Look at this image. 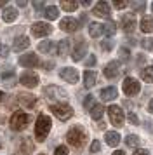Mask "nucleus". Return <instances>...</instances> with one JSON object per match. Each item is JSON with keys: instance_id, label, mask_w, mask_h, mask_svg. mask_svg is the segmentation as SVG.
<instances>
[{"instance_id": "36", "label": "nucleus", "mask_w": 153, "mask_h": 155, "mask_svg": "<svg viewBox=\"0 0 153 155\" xmlns=\"http://www.w3.org/2000/svg\"><path fill=\"white\" fill-rule=\"evenodd\" d=\"M92 106H94V98L92 96H87V98L83 99V108L85 110H92Z\"/></svg>"}, {"instance_id": "39", "label": "nucleus", "mask_w": 153, "mask_h": 155, "mask_svg": "<svg viewBox=\"0 0 153 155\" xmlns=\"http://www.w3.org/2000/svg\"><path fill=\"white\" fill-rule=\"evenodd\" d=\"M99 150H101V143H99L97 140L92 141V145H90V152H92V153H97Z\"/></svg>"}, {"instance_id": "52", "label": "nucleus", "mask_w": 153, "mask_h": 155, "mask_svg": "<svg viewBox=\"0 0 153 155\" xmlns=\"http://www.w3.org/2000/svg\"><path fill=\"white\" fill-rule=\"evenodd\" d=\"M7 5V0H0V7H5Z\"/></svg>"}, {"instance_id": "45", "label": "nucleus", "mask_w": 153, "mask_h": 155, "mask_svg": "<svg viewBox=\"0 0 153 155\" xmlns=\"http://www.w3.org/2000/svg\"><path fill=\"white\" fill-rule=\"evenodd\" d=\"M87 64H89V66H94V64H96V58H94V56H89V59H87Z\"/></svg>"}, {"instance_id": "33", "label": "nucleus", "mask_w": 153, "mask_h": 155, "mask_svg": "<svg viewBox=\"0 0 153 155\" xmlns=\"http://www.w3.org/2000/svg\"><path fill=\"white\" fill-rule=\"evenodd\" d=\"M125 145H127V147H139V138L136 134H129V136L125 138Z\"/></svg>"}, {"instance_id": "42", "label": "nucleus", "mask_w": 153, "mask_h": 155, "mask_svg": "<svg viewBox=\"0 0 153 155\" xmlns=\"http://www.w3.org/2000/svg\"><path fill=\"white\" fill-rule=\"evenodd\" d=\"M33 7L37 11H42V9L45 7V2H33Z\"/></svg>"}, {"instance_id": "18", "label": "nucleus", "mask_w": 153, "mask_h": 155, "mask_svg": "<svg viewBox=\"0 0 153 155\" xmlns=\"http://www.w3.org/2000/svg\"><path fill=\"white\" fill-rule=\"evenodd\" d=\"M18 101H19V105H23L24 108H31V106L37 103V99H35L33 94H26V92L18 94Z\"/></svg>"}, {"instance_id": "27", "label": "nucleus", "mask_w": 153, "mask_h": 155, "mask_svg": "<svg viewBox=\"0 0 153 155\" xmlns=\"http://www.w3.org/2000/svg\"><path fill=\"white\" fill-rule=\"evenodd\" d=\"M59 7L64 11V12H73L76 7H78V2H75V0H71V2H66V0H61L59 2Z\"/></svg>"}, {"instance_id": "49", "label": "nucleus", "mask_w": 153, "mask_h": 155, "mask_svg": "<svg viewBox=\"0 0 153 155\" xmlns=\"http://www.w3.org/2000/svg\"><path fill=\"white\" fill-rule=\"evenodd\" d=\"M148 110H150V113H153V99L148 103Z\"/></svg>"}, {"instance_id": "15", "label": "nucleus", "mask_w": 153, "mask_h": 155, "mask_svg": "<svg viewBox=\"0 0 153 155\" xmlns=\"http://www.w3.org/2000/svg\"><path fill=\"white\" fill-rule=\"evenodd\" d=\"M120 73V63L118 61H110L104 68V77L106 78H117Z\"/></svg>"}, {"instance_id": "28", "label": "nucleus", "mask_w": 153, "mask_h": 155, "mask_svg": "<svg viewBox=\"0 0 153 155\" xmlns=\"http://www.w3.org/2000/svg\"><path fill=\"white\" fill-rule=\"evenodd\" d=\"M103 33L106 37L115 35V33H117V25H115V21H108L106 25H103Z\"/></svg>"}, {"instance_id": "7", "label": "nucleus", "mask_w": 153, "mask_h": 155, "mask_svg": "<svg viewBox=\"0 0 153 155\" xmlns=\"http://www.w3.org/2000/svg\"><path fill=\"white\" fill-rule=\"evenodd\" d=\"M52 33V26L45 21H37L31 25V35L33 37H45Z\"/></svg>"}, {"instance_id": "5", "label": "nucleus", "mask_w": 153, "mask_h": 155, "mask_svg": "<svg viewBox=\"0 0 153 155\" xmlns=\"http://www.w3.org/2000/svg\"><path fill=\"white\" fill-rule=\"evenodd\" d=\"M108 115H110V122L115 127H122V126H124L125 117H124V110H122L120 106L111 105L110 108H108Z\"/></svg>"}, {"instance_id": "24", "label": "nucleus", "mask_w": 153, "mask_h": 155, "mask_svg": "<svg viewBox=\"0 0 153 155\" xmlns=\"http://www.w3.org/2000/svg\"><path fill=\"white\" fill-rule=\"evenodd\" d=\"M89 35L92 38H97V37L103 35V25H99V23H90L89 25Z\"/></svg>"}, {"instance_id": "37", "label": "nucleus", "mask_w": 153, "mask_h": 155, "mask_svg": "<svg viewBox=\"0 0 153 155\" xmlns=\"http://www.w3.org/2000/svg\"><path fill=\"white\" fill-rule=\"evenodd\" d=\"M141 45H143V49H146V51H151V49H153V38H143V42H141Z\"/></svg>"}, {"instance_id": "50", "label": "nucleus", "mask_w": 153, "mask_h": 155, "mask_svg": "<svg viewBox=\"0 0 153 155\" xmlns=\"http://www.w3.org/2000/svg\"><path fill=\"white\" fill-rule=\"evenodd\" d=\"M18 5H19V7H26L28 4L24 2V0H21V2H18Z\"/></svg>"}, {"instance_id": "17", "label": "nucleus", "mask_w": 153, "mask_h": 155, "mask_svg": "<svg viewBox=\"0 0 153 155\" xmlns=\"http://www.w3.org/2000/svg\"><path fill=\"white\" fill-rule=\"evenodd\" d=\"M30 47V38L26 35H19L14 38V44H12V49L16 52H21V51H24Z\"/></svg>"}, {"instance_id": "9", "label": "nucleus", "mask_w": 153, "mask_h": 155, "mask_svg": "<svg viewBox=\"0 0 153 155\" xmlns=\"http://www.w3.org/2000/svg\"><path fill=\"white\" fill-rule=\"evenodd\" d=\"M59 28L63 31H66V33H73L76 30L80 28V23L73 19V18H63L61 21H59Z\"/></svg>"}, {"instance_id": "38", "label": "nucleus", "mask_w": 153, "mask_h": 155, "mask_svg": "<svg viewBox=\"0 0 153 155\" xmlns=\"http://www.w3.org/2000/svg\"><path fill=\"white\" fill-rule=\"evenodd\" d=\"M54 155H68V148L64 147V145H59V147H56Z\"/></svg>"}, {"instance_id": "53", "label": "nucleus", "mask_w": 153, "mask_h": 155, "mask_svg": "<svg viewBox=\"0 0 153 155\" xmlns=\"http://www.w3.org/2000/svg\"><path fill=\"white\" fill-rule=\"evenodd\" d=\"M151 11H153V4H151Z\"/></svg>"}, {"instance_id": "29", "label": "nucleus", "mask_w": 153, "mask_h": 155, "mask_svg": "<svg viewBox=\"0 0 153 155\" xmlns=\"http://www.w3.org/2000/svg\"><path fill=\"white\" fill-rule=\"evenodd\" d=\"M68 52H70V42L66 38L59 40V44H57V54H59V56H66Z\"/></svg>"}, {"instance_id": "20", "label": "nucleus", "mask_w": 153, "mask_h": 155, "mask_svg": "<svg viewBox=\"0 0 153 155\" xmlns=\"http://www.w3.org/2000/svg\"><path fill=\"white\" fill-rule=\"evenodd\" d=\"M2 19L5 23H14L18 19V9L14 7H5L4 9V12H2Z\"/></svg>"}, {"instance_id": "19", "label": "nucleus", "mask_w": 153, "mask_h": 155, "mask_svg": "<svg viewBox=\"0 0 153 155\" xmlns=\"http://www.w3.org/2000/svg\"><path fill=\"white\" fill-rule=\"evenodd\" d=\"M96 80H97V73L92 70H85L83 71V85L89 89L92 85H96Z\"/></svg>"}, {"instance_id": "16", "label": "nucleus", "mask_w": 153, "mask_h": 155, "mask_svg": "<svg viewBox=\"0 0 153 155\" xmlns=\"http://www.w3.org/2000/svg\"><path fill=\"white\" fill-rule=\"evenodd\" d=\"M87 54V44L85 42H78L73 47V51H71V58H73V61H80V59H83V56Z\"/></svg>"}, {"instance_id": "2", "label": "nucleus", "mask_w": 153, "mask_h": 155, "mask_svg": "<svg viewBox=\"0 0 153 155\" xmlns=\"http://www.w3.org/2000/svg\"><path fill=\"white\" fill-rule=\"evenodd\" d=\"M66 141H68L73 148H82L83 145H85V141H87V133H85V129L80 127V126H73L68 133H66Z\"/></svg>"}, {"instance_id": "54", "label": "nucleus", "mask_w": 153, "mask_h": 155, "mask_svg": "<svg viewBox=\"0 0 153 155\" xmlns=\"http://www.w3.org/2000/svg\"><path fill=\"white\" fill-rule=\"evenodd\" d=\"M40 155H45V153H40Z\"/></svg>"}, {"instance_id": "23", "label": "nucleus", "mask_w": 153, "mask_h": 155, "mask_svg": "<svg viewBox=\"0 0 153 155\" xmlns=\"http://www.w3.org/2000/svg\"><path fill=\"white\" fill-rule=\"evenodd\" d=\"M99 96H101V101H113V99L117 98V89H115V87H106V89H101Z\"/></svg>"}, {"instance_id": "51", "label": "nucleus", "mask_w": 153, "mask_h": 155, "mask_svg": "<svg viewBox=\"0 0 153 155\" xmlns=\"http://www.w3.org/2000/svg\"><path fill=\"white\" fill-rule=\"evenodd\" d=\"M4 99H5V92H4V91H0V103H2Z\"/></svg>"}, {"instance_id": "48", "label": "nucleus", "mask_w": 153, "mask_h": 155, "mask_svg": "<svg viewBox=\"0 0 153 155\" xmlns=\"http://www.w3.org/2000/svg\"><path fill=\"white\" fill-rule=\"evenodd\" d=\"M111 155H125V152H124V150H115Z\"/></svg>"}, {"instance_id": "12", "label": "nucleus", "mask_w": 153, "mask_h": 155, "mask_svg": "<svg viewBox=\"0 0 153 155\" xmlns=\"http://www.w3.org/2000/svg\"><path fill=\"white\" fill-rule=\"evenodd\" d=\"M19 64L21 66H26V68H35V66H38L40 61H38V56L33 54V52H28V54H23L19 58Z\"/></svg>"}, {"instance_id": "4", "label": "nucleus", "mask_w": 153, "mask_h": 155, "mask_svg": "<svg viewBox=\"0 0 153 155\" xmlns=\"http://www.w3.org/2000/svg\"><path fill=\"white\" fill-rule=\"evenodd\" d=\"M50 112L54 113L59 120H68L73 115V108L68 103H54V105L50 106Z\"/></svg>"}, {"instance_id": "32", "label": "nucleus", "mask_w": 153, "mask_h": 155, "mask_svg": "<svg viewBox=\"0 0 153 155\" xmlns=\"http://www.w3.org/2000/svg\"><path fill=\"white\" fill-rule=\"evenodd\" d=\"M52 47H54V45H52L50 40H42V42L38 44V51L44 52V54H50V52H52Z\"/></svg>"}, {"instance_id": "10", "label": "nucleus", "mask_w": 153, "mask_h": 155, "mask_svg": "<svg viewBox=\"0 0 153 155\" xmlns=\"http://www.w3.org/2000/svg\"><path fill=\"white\" fill-rule=\"evenodd\" d=\"M19 82L24 87H30V89H33V87H37L38 85V75L37 73H33V71H26V73H23L19 77Z\"/></svg>"}, {"instance_id": "41", "label": "nucleus", "mask_w": 153, "mask_h": 155, "mask_svg": "<svg viewBox=\"0 0 153 155\" xmlns=\"http://www.w3.org/2000/svg\"><path fill=\"white\" fill-rule=\"evenodd\" d=\"M129 120H131L134 126H138V124H139V119L136 117V113H129Z\"/></svg>"}, {"instance_id": "14", "label": "nucleus", "mask_w": 153, "mask_h": 155, "mask_svg": "<svg viewBox=\"0 0 153 155\" xmlns=\"http://www.w3.org/2000/svg\"><path fill=\"white\" fill-rule=\"evenodd\" d=\"M92 12H94L97 18H104V19H108L110 14H111L110 5H108L106 2H97L96 5H94V11H92Z\"/></svg>"}, {"instance_id": "26", "label": "nucleus", "mask_w": 153, "mask_h": 155, "mask_svg": "<svg viewBox=\"0 0 153 155\" xmlns=\"http://www.w3.org/2000/svg\"><path fill=\"white\" fill-rule=\"evenodd\" d=\"M104 110H106V108H104L103 105H94L92 106V110H90V117H92L94 120H101L103 119Z\"/></svg>"}, {"instance_id": "34", "label": "nucleus", "mask_w": 153, "mask_h": 155, "mask_svg": "<svg viewBox=\"0 0 153 155\" xmlns=\"http://www.w3.org/2000/svg\"><path fill=\"white\" fill-rule=\"evenodd\" d=\"M129 5L134 9V12H145V9H146L145 2H129Z\"/></svg>"}, {"instance_id": "1", "label": "nucleus", "mask_w": 153, "mask_h": 155, "mask_svg": "<svg viewBox=\"0 0 153 155\" xmlns=\"http://www.w3.org/2000/svg\"><path fill=\"white\" fill-rule=\"evenodd\" d=\"M50 127H52V119L45 113H40L37 117V124H35V138L38 141H44L47 138Z\"/></svg>"}, {"instance_id": "44", "label": "nucleus", "mask_w": 153, "mask_h": 155, "mask_svg": "<svg viewBox=\"0 0 153 155\" xmlns=\"http://www.w3.org/2000/svg\"><path fill=\"white\" fill-rule=\"evenodd\" d=\"M7 52H9V49H7L5 45H4V47H0V56H2V58H5Z\"/></svg>"}, {"instance_id": "25", "label": "nucleus", "mask_w": 153, "mask_h": 155, "mask_svg": "<svg viewBox=\"0 0 153 155\" xmlns=\"http://www.w3.org/2000/svg\"><path fill=\"white\" fill-rule=\"evenodd\" d=\"M44 14H45V18L47 19H57L59 18V9L57 7H54V5H49V7H45L44 9Z\"/></svg>"}, {"instance_id": "35", "label": "nucleus", "mask_w": 153, "mask_h": 155, "mask_svg": "<svg viewBox=\"0 0 153 155\" xmlns=\"http://www.w3.org/2000/svg\"><path fill=\"white\" fill-rule=\"evenodd\" d=\"M118 54H120V59H122V61H129L131 51L127 49V47H120V49H118Z\"/></svg>"}, {"instance_id": "8", "label": "nucleus", "mask_w": 153, "mask_h": 155, "mask_svg": "<svg viewBox=\"0 0 153 155\" xmlns=\"http://www.w3.org/2000/svg\"><path fill=\"white\" fill-rule=\"evenodd\" d=\"M122 89H124V92L127 96H134V94H138V92L141 91V84H139L136 78L127 77L124 80V84H122Z\"/></svg>"}, {"instance_id": "31", "label": "nucleus", "mask_w": 153, "mask_h": 155, "mask_svg": "<svg viewBox=\"0 0 153 155\" xmlns=\"http://www.w3.org/2000/svg\"><path fill=\"white\" fill-rule=\"evenodd\" d=\"M33 150V143L30 138H24V140L21 141V155H28L30 152Z\"/></svg>"}, {"instance_id": "55", "label": "nucleus", "mask_w": 153, "mask_h": 155, "mask_svg": "<svg viewBox=\"0 0 153 155\" xmlns=\"http://www.w3.org/2000/svg\"><path fill=\"white\" fill-rule=\"evenodd\" d=\"M0 47H2V44H0Z\"/></svg>"}, {"instance_id": "3", "label": "nucleus", "mask_w": 153, "mask_h": 155, "mask_svg": "<svg viewBox=\"0 0 153 155\" xmlns=\"http://www.w3.org/2000/svg\"><path fill=\"white\" fill-rule=\"evenodd\" d=\"M31 122V117L24 112H16L12 113V117H11V129L12 131H23V129H26L28 124Z\"/></svg>"}, {"instance_id": "22", "label": "nucleus", "mask_w": 153, "mask_h": 155, "mask_svg": "<svg viewBox=\"0 0 153 155\" xmlns=\"http://www.w3.org/2000/svg\"><path fill=\"white\" fill-rule=\"evenodd\" d=\"M139 28L143 33H153V18L151 16H145L141 23H139Z\"/></svg>"}, {"instance_id": "21", "label": "nucleus", "mask_w": 153, "mask_h": 155, "mask_svg": "<svg viewBox=\"0 0 153 155\" xmlns=\"http://www.w3.org/2000/svg\"><path fill=\"white\" fill-rule=\"evenodd\" d=\"M104 141H106V145H110V147L115 148L120 143V134L117 131H108V133L104 134Z\"/></svg>"}, {"instance_id": "6", "label": "nucleus", "mask_w": 153, "mask_h": 155, "mask_svg": "<svg viewBox=\"0 0 153 155\" xmlns=\"http://www.w3.org/2000/svg\"><path fill=\"white\" fill-rule=\"evenodd\" d=\"M44 96L50 101H56V99H64L68 94L64 89H61L59 85H47L45 89H44Z\"/></svg>"}, {"instance_id": "47", "label": "nucleus", "mask_w": 153, "mask_h": 155, "mask_svg": "<svg viewBox=\"0 0 153 155\" xmlns=\"http://www.w3.org/2000/svg\"><path fill=\"white\" fill-rule=\"evenodd\" d=\"M78 5H83V7H89V5H90V2H89V0H82V2H78Z\"/></svg>"}, {"instance_id": "11", "label": "nucleus", "mask_w": 153, "mask_h": 155, "mask_svg": "<svg viewBox=\"0 0 153 155\" xmlns=\"http://www.w3.org/2000/svg\"><path fill=\"white\" fill-rule=\"evenodd\" d=\"M59 77L63 78V80H66V82H70V84H76L78 82V71L75 70V68H61L59 70Z\"/></svg>"}, {"instance_id": "43", "label": "nucleus", "mask_w": 153, "mask_h": 155, "mask_svg": "<svg viewBox=\"0 0 153 155\" xmlns=\"http://www.w3.org/2000/svg\"><path fill=\"white\" fill-rule=\"evenodd\" d=\"M132 155H150V152H148V150H145V148H139V150H136Z\"/></svg>"}, {"instance_id": "30", "label": "nucleus", "mask_w": 153, "mask_h": 155, "mask_svg": "<svg viewBox=\"0 0 153 155\" xmlns=\"http://www.w3.org/2000/svg\"><path fill=\"white\" fill-rule=\"evenodd\" d=\"M141 78L145 80V82H153V66H145L143 70H141Z\"/></svg>"}, {"instance_id": "40", "label": "nucleus", "mask_w": 153, "mask_h": 155, "mask_svg": "<svg viewBox=\"0 0 153 155\" xmlns=\"http://www.w3.org/2000/svg\"><path fill=\"white\" fill-rule=\"evenodd\" d=\"M129 5V2H120V0H113V7L115 9H124Z\"/></svg>"}, {"instance_id": "13", "label": "nucleus", "mask_w": 153, "mask_h": 155, "mask_svg": "<svg viewBox=\"0 0 153 155\" xmlns=\"http://www.w3.org/2000/svg\"><path fill=\"white\" fill-rule=\"evenodd\" d=\"M120 26H122V30H124L125 33H132L134 28H136V18H134V14L122 16V19H120Z\"/></svg>"}, {"instance_id": "46", "label": "nucleus", "mask_w": 153, "mask_h": 155, "mask_svg": "<svg viewBox=\"0 0 153 155\" xmlns=\"http://www.w3.org/2000/svg\"><path fill=\"white\" fill-rule=\"evenodd\" d=\"M52 66H54V63H52V61H49V63H44V68H45V70H52Z\"/></svg>"}]
</instances>
